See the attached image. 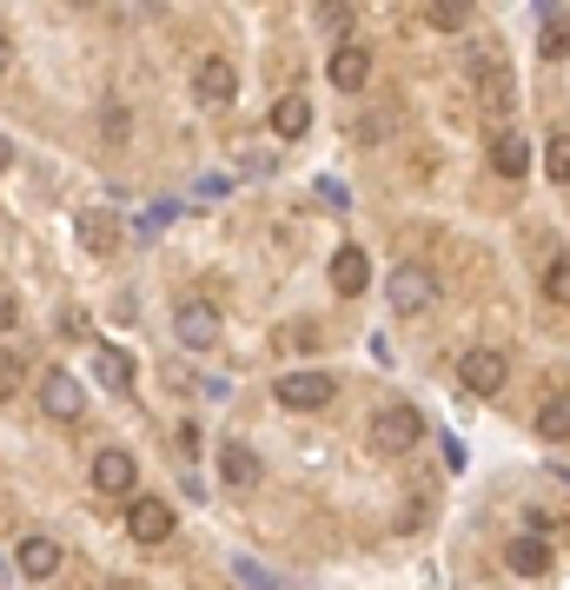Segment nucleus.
<instances>
[{"label":"nucleus","instance_id":"obj_21","mask_svg":"<svg viewBox=\"0 0 570 590\" xmlns=\"http://www.w3.org/2000/svg\"><path fill=\"white\" fill-rule=\"evenodd\" d=\"M219 478H226V485H252V478H259V458H252V452L232 438V445L219 452Z\"/></svg>","mask_w":570,"mask_h":590},{"label":"nucleus","instance_id":"obj_4","mask_svg":"<svg viewBox=\"0 0 570 590\" xmlns=\"http://www.w3.org/2000/svg\"><path fill=\"white\" fill-rule=\"evenodd\" d=\"M385 299H392L398 312H432V306H438V272H432V266H398V272L385 279Z\"/></svg>","mask_w":570,"mask_h":590},{"label":"nucleus","instance_id":"obj_25","mask_svg":"<svg viewBox=\"0 0 570 590\" xmlns=\"http://www.w3.org/2000/svg\"><path fill=\"white\" fill-rule=\"evenodd\" d=\"M538 46H545V60H564V53H570V20H551Z\"/></svg>","mask_w":570,"mask_h":590},{"label":"nucleus","instance_id":"obj_17","mask_svg":"<svg viewBox=\"0 0 570 590\" xmlns=\"http://www.w3.org/2000/svg\"><path fill=\"white\" fill-rule=\"evenodd\" d=\"M305 126H312V100H305V93H279L272 133H279V139H305Z\"/></svg>","mask_w":570,"mask_h":590},{"label":"nucleus","instance_id":"obj_14","mask_svg":"<svg viewBox=\"0 0 570 590\" xmlns=\"http://www.w3.org/2000/svg\"><path fill=\"white\" fill-rule=\"evenodd\" d=\"M325 73H332V86H339V93H365V80H372V53L345 40V46L332 53V66H325Z\"/></svg>","mask_w":570,"mask_h":590},{"label":"nucleus","instance_id":"obj_8","mask_svg":"<svg viewBox=\"0 0 570 590\" xmlns=\"http://www.w3.org/2000/svg\"><path fill=\"white\" fill-rule=\"evenodd\" d=\"M173 332H179V345H186V352H213L226 325H219V312H213L206 299H186V306H179V319H173Z\"/></svg>","mask_w":570,"mask_h":590},{"label":"nucleus","instance_id":"obj_20","mask_svg":"<svg viewBox=\"0 0 570 590\" xmlns=\"http://www.w3.org/2000/svg\"><path fill=\"white\" fill-rule=\"evenodd\" d=\"M471 13H478L471 0H425V20H432L438 33H465V27H471Z\"/></svg>","mask_w":570,"mask_h":590},{"label":"nucleus","instance_id":"obj_23","mask_svg":"<svg viewBox=\"0 0 570 590\" xmlns=\"http://www.w3.org/2000/svg\"><path fill=\"white\" fill-rule=\"evenodd\" d=\"M545 173H551L558 186H570V133H551V139H545Z\"/></svg>","mask_w":570,"mask_h":590},{"label":"nucleus","instance_id":"obj_15","mask_svg":"<svg viewBox=\"0 0 570 590\" xmlns=\"http://www.w3.org/2000/svg\"><path fill=\"white\" fill-rule=\"evenodd\" d=\"M491 166H498L505 179H525V173H531V146H525L518 126H498V133H491Z\"/></svg>","mask_w":570,"mask_h":590},{"label":"nucleus","instance_id":"obj_19","mask_svg":"<svg viewBox=\"0 0 570 590\" xmlns=\"http://www.w3.org/2000/svg\"><path fill=\"white\" fill-rule=\"evenodd\" d=\"M531 425H538V438H551V445L570 438V392H551V398L538 405V418H531Z\"/></svg>","mask_w":570,"mask_h":590},{"label":"nucleus","instance_id":"obj_26","mask_svg":"<svg viewBox=\"0 0 570 590\" xmlns=\"http://www.w3.org/2000/svg\"><path fill=\"white\" fill-rule=\"evenodd\" d=\"M126 133H133V126H126V106H106V139H113V146H120V139H126Z\"/></svg>","mask_w":570,"mask_h":590},{"label":"nucleus","instance_id":"obj_11","mask_svg":"<svg viewBox=\"0 0 570 590\" xmlns=\"http://www.w3.org/2000/svg\"><path fill=\"white\" fill-rule=\"evenodd\" d=\"M193 93H199L206 106H226V100L239 93V73H232V60H219V53H206V60L193 66Z\"/></svg>","mask_w":570,"mask_h":590},{"label":"nucleus","instance_id":"obj_29","mask_svg":"<svg viewBox=\"0 0 570 590\" xmlns=\"http://www.w3.org/2000/svg\"><path fill=\"white\" fill-rule=\"evenodd\" d=\"M0 166H13V139H0Z\"/></svg>","mask_w":570,"mask_h":590},{"label":"nucleus","instance_id":"obj_3","mask_svg":"<svg viewBox=\"0 0 570 590\" xmlns=\"http://www.w3.org/2000/svg\"><path fill=\"white\" fill-rule=\"evenodd\" d=\"M272 398H279L286 412H325V405L339 398V379H332V372H286V379L272 385Z\"/></svg>","mask_w":570,"mask_h":590},{"label":"nucleus","instance_id":"obj_28","mask_svg":"<svg viewBox=\"0 0 570 590\" xmlns=\"http://www.w3.org/2000/svg\"><path fill=\"white\" fill-rule=\"evenodd\" d=\"M7 66H13V46H7V33H0V73H7Z\"/></svg>","mask_w":570,"mask_h":590},{"label":"nucleus","instance_id":"obj_16","mask_svg":"<svg viewBox=\"0 0 570 590\" xmlns=\"http://www.w3.org/2000/svg\"><path fill=\"white\" fill-rule=\"evenodd\" d=\"M505 565H511L518 578H531V584H538V578H551V545H545V538H511Z\"/></svg>","mask_w":570,"mask_h":590},{"label":"nucleus","instance_id":"obj_27","mask_svg":"<svg viewBox=\"0 0 570 590\" xmlns=\"http://www.w3.org/2000/svg\"><path fill=\"white\" fill-rule=\"evenodd\" d=\"M13 325H20V299L0 286V332H13Z\"/></svg>","mask_w":570,"mask_h":590},{"label":"nucleus","instance_id":"obj_9","mask_svg":"<svg viewBox=\"0 0 570 590\" xmlns=\"http://www.w3.org/2000/svg\"><path fill=\"white\" fill-rule=\"evenodd\" d=\"M126 531L139 545H166L173 538V505L166 498H126Z\"/></svg>","mask_w":570,"mask_h":590},{"label":"nucleus","instance_id":"obj_10","mask_svg":"<svg viewBox=\"0 0 570 590\" xmlns=\"http://www.w3.org/2000/svg\"><path fill=\"white\" fill-rule=\"evenodd\" d=\"M13 565H20V578H60V538H46V531H27L20 545H13Z\"/></svg>","mask_w":570,"mask_h":590},{"label":"nucleus","instance_id":"obj_22","mask_svg":"<svg viewBox=\"0 0 570 590\" xmlns=\"http://www.w3.org/2000/svg\"><path fill=\"white\" fill-rule=\"evenodd\" d=\"M20 385H27V359L20 352H0V405H13Z\"/></svg>","mask_w":570,"mask_h":590},{"label":"nucleus","instance_id":"obj_7","mask_svg":"<svg viewBox=\"0 0 570 590\" xmlns=\"http://www.w3.org/2000/svg\"><path fill=\"white\" fill-rule=\"evenodd\" d=\"M86 478H93L100 498H133V491H139V465H133V452H120V445H106V452L86 465Z\"/></svg>","mask_w":570,"mask_h":590},{"label":"nucleus","instance_id":"obj_6","mask_svg":"<svg viewBox=\"0 0 570 590\" xmlns=\"http://www.w3.org/2000/svg\"><path fill=\"white\" fill-rule=\"evenodd\" d=\"M40 412L46 418H60V425H73V418H86V385L73 379V372H40Z\"/></svg>","mask_w":570,"mask_h":590},{"label":"nucleus","instance_id":"obj_1","mask_svg":"<svg viewBox=\"0 0 570 590\" xmlns=\"http://www.w3.org/2000/svg\"><path fill=\"white\" fill-rule=\"evenodd\" d=\"M465 80H471V93H478V106H485V120L491 126H505V113H511V100H518V80H511V60H505V46L498 40H465Z\"/></svg>","mask_w":570,"mask_h":590},{"label":"nucleus","instance_id":"obj_12","mask_svg":"<svg viewBox=\"0 0 570 590\" xmlns=\"http://www.w3.org/2000/svg\"><path fill=\"white\" fill-rule=\"evenodd\" d=\"M120 232H126V226H120V219H113L106 206L80 213V246H86L93 259H113V252H120Z\"/></svg>","mask_w":570,"mask_h":590},{"label":"nucleus","instance_id":"obj_5","mask_svg":"<svg viewBox=\"0 0 570 590\" xmlns=\"http://www.w3.org/2000/svg\"><path fill=\"white\" fill-rule=\"evenodd\" d=\"M505 379H511V365H505V352H491V345H471V352L458 359V385L478 392V398H498Z\"/></svg>","mask_w":570,"mask_h":590},{"label":"nucleus","instance_id":"obj_24","mask_svg":"<svg viewBox=\"0 0 570 590\" xmlns=\"http://www.w3.org/2000/svg\"><path fill=\"white\" fill-rule=\"evenodd\" d=\"M545 299H551V306H570V252H558V259L545 266Z\"/></svg>","mask_w":570,"mask_h":590},{"label":"nucleus","instance_id":"obj_13","mask_svg":"<svg viewBox=\"0 0 570 590\" xmlns=\"http://www.w3.org/2000/svg\"><path fill=\"white\" fill-rule=\"evenodd\" d=\"M365 286H372V259H365V246H339V252H332V292L359 299Z\"/></svg>","mask_w":570,"mask_h":590},{"label":"nucleus","instance_id":"obj_2","mask_svg":"<svg viewBox=\"0 0 570 590\" xmlns=\"http://www.w3.org/2000/svg\"><path fill=\"white\" fill-rule=\"evenodd\" d=\"M418 438H425V412H418V405H379V412H372V445H379L385 458H405Z\"/></svg>","mask_w":570,"mask_h":590},{"label":"nucleus","instance_id":"obj_30","mask_svg":"<svg viewBox=\"0 0 570 590\" xmlns=\"http://www.w3.org/2000/svg\"><path fill=\"white\" fill-rule=\"evenodd\" d=\"M100 590H139V584H120V578H106V584H100Z\"/></svg>","mask_w":570,"mask_h":590},{"label":"nucleus","instance_id":"obj_18","mask_svg":"<svg viewBox=\"0 0 570 590\" xmlns=\"http://www.w3.org/2000/svg\"><path fill=\"white\" fill-rule=\"evenodd\" d=\"M93 372H100L106 392H133V359L120 345H93Z\"/></svg>","mask_w":570,"mask_h":590}]
</instances>
